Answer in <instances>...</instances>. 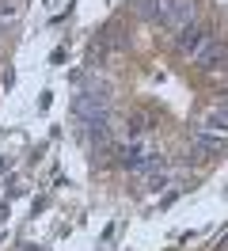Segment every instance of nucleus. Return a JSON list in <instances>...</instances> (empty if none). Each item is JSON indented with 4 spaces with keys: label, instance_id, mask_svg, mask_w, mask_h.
I'll return each instance as SVG.
<instances>
[{
    "label": "nucleus",
    "instance_id": "f03ea898",
    "mask_svg": "<svg viewBox=\"0 0 228 251\" xmlns=\"http://www.w3.org/2000/svg\"><path fill=\"white\" fill-rule=\"evenodd\" d=\"M198 16V0H167V8H164V19L171 23V27H190Z\"/></svg>",
    "mask_w": 228,
    "mask_h": 251
},
{
    "label": "nucleus",
    "instance_id": "20e7f679",
    "mask_svg": "<svg viewBox=\"0 0 228 251\" xmlns=\"http://www.w3.org/2000/svg\"><path fill=\"white\" fill-rule=\"evenodd\" d=\"M225 57H228V50L221 46L217 38H205V42H202V50L194 53V65H202V69H213V65L225 61Z\"/></svg>",
    "mask_w": 228,
    "mask_h": 251
},
{
    "label": "nucleus",
    "instance_id": "f257e3e1",
    "mask_svg": "<svg viewBox=\"0 0 228 251\" xmlns=\"http://www.w3.org/2000/svg\"><path fill=\"white\" fill-rule=\"evenodd\" d=\"M103 114H106V95H99V92H80L73 99V118H76V122L95 126V122H103Z\"/></svg>",
    "mask_w": 228,
    "mask_h": 251
},
{
    "label": "nucleus",
    "instance_id": "423d86ee",
    "mask_svg": "<svg viewBox=\"0 0 228 251\" xmlns=\"http://www.w3.org/2000/svg\"><path fill=\"white\" fill-rule=\"evenodd\" d=\"M205 126H213V129H225V133H228V103H217V107L205 114Z\"/></svg>",
    "mask_w": 228,
    "mask_h": 251
},
{
    "label": "nucleus",
    "instance_id": "39448f33",
    "mask_svg": "<svg viewBox=\"0 0 228 251\" xmlns=\"http://www.w3.org/2000/svg\"><path fill=\"white\" fill-rule=\"evenodd\" d=\"M205 38H209V34L202 31V27H194V23H190V27H182V31H179V50L194 57L198 50H202V42H205Z\"/></svg>",
    "mask_w": 228,
    "mask_h": 251
},
{
    "label": "nucleus",
    "instance_id": "7ed1b4c3",
    "mask_svg": "<svg viewBox=\"0 0 228 251\" xmlns=\"http://www.w3.org/2000/svg\"><path fill=\"white\" fill-rule=\"evenodd\" d=\"M190 141H194L198 149H202V152H217V149H221V145L228 141V133H221V129H213V126H198Z\"/></svg>",
    "mask_w": 228,
    "mask_h": 251
},
{
    "label": "nucleus",
    "instance_id": "0eeeda50",
    "mask_svg": "<svg viewBox=\"0 0 228 251\" xmlns=\"http://www.w3.org/2000/svg\"><path fill=\"white\" fill-rule=\"evenodd\" d=\"M137 16H145V19L164 16V0H137Z\"/></svg>",
    "mask_w": 228,
    "mask_h": 251
}]
</instances>
